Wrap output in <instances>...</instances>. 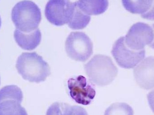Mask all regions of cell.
Listing matches in <instances>:
<instances>
[{
    "mask_svg": "<svg viewBox=\"0 0 154 115\" xmlns=\"http://www.w3.org/2000/svg\"><path fill=\"white\" fill-rule=\"evenodd\" d=\"M16 68L23 79L38 83L50 75V67L41 56L36 52H23L16 61Z\"/></svg>",
    "mask_w": 154,
    "mask_h": 115,
    "instance_id": "6da1fadb",
    "label": "cell"
},
{
    "mask_svg": "<svg viewBox=\"0 0 154 115\" xmlns=\"http://www.w3.org/2000/svg\"><path fill=\"white\" fill-rule=\"evenodd\" d=\"M86 75L93 84L100 86L107 85L117 76V68L108 56H94L84 66Z\"/></svg>",
    "mask_w": 154,
    "mask_h": 115,
    "instance_id": "7a4b0ae2",
    "label": "cell"
},
{
    "mask_svg": "<svg viewBox=\"0 0 154 115\" xmlns=\"http://www.w3.org/2000/svg\"><path fill=\"white\" fill-rule=\"evenodd\" d=\"M11 18L17 30L23 33H30L38 29L42 20L41 12L35 3L24 0L13 7Z\"/></svg>",
    "mask_w": 154,
    "mask_h": 115,
    "instance_id": "3957f363",
    "label": "cell"
},
{
    "mask_svg": "<svg viewBox=\"0 0 154 115\" xmlns=\"http://www.w3.org/2000/svg\"><path fill=\"white\" fill-rule=\"evenodd\" d=\"M66 52L69 58L84 62L93 53V44L89 37L83 32H72L65 43Z\"/></svg>",
    "mask_w": 154,
    "mask_h": 115,
    "instance_id": "277c9868",
    "label": "cell"
},
{
    "mask_svg": "<svg viewBox=\"0 0 154 115\" xmlns=\"http://www.w3.org/2000/svg\"><path fill=\"white\" fill-rule=\"evenodd\" d=\"M76 2L70 0H49L45 7V16L49 22L56 26H63L71 20Z\"/></svg>",
    "mask_w": 154,
    "mask_h": 115,
    "instance_id": "5b68a950",
    "label": "cell"
},
{
    "mask_svg": "<svg viewBox=\"0 0 154 115\" xmlns=\"http://www.w3.org/2000/svg\"><path fill=\"white\" fill-rule=\"evenodd\" d=\"M111 53L119 66L125 69L136 67L144 59L145 50L135 51L128 48L125 43V37L119 38L113 45Z\"/></svg>",
    "mask_w": 154,
    "mask_h": 115,
    "instance_id": "8992f818",
    "label": "cell"
},
{
    "mask_svg": "<svg viewBox=\"0 0 154 115\" xmlns=\"http://www.w3.org/2000/svg\"><path fill=\"white\" fill-rule=\"evenodd\" d=\"M154 33L152 28L147 23L137 22L132 25L125 37L126 45L131 49H144L146 45L152 42Z\"/></svg>",
    "mask_w": 154,
    "mask_h": 115,
    "instance_id": "52a82bcc",
    "label": "cell"
},
{
    "mask_svg": "<svg viewBox=\"0 0 154 115\" xmlns=\"http://www.w3.org/2000/svg\"><path fill=\"white\" fill-rule=\"evenodd\" d=\"M93 84L82 76L69 79L68 81V86L71 98L80 104H90L96 95V90Z\"/></svg>",
    "mask_w": 154,
    "mask_h": 115,
    "instance_id": "ba28073f",
    "label": "cell"
},
{
    "mask_svg": "<svg viewBox=\"0 0 154 115\" xmlns=\"http://www.w3.org/2000/svg\"><path fill=\"white\" fill-rule=\"evenodd\" d=\"M136 82L140 88L149 90L154 88V57L143 60L134 71Z\"/></svg>",
    "mask_w": 154,
    "mask_h": 115,
    "instance_id": "9c48e42d",
    "label": "cell"
},
{
    "mask_svg": "<svg viewBox=\"0 0 154 115\" xmlns=\"http://www.w3.org/2000/svg\"><path fill=\"white\" fill-rule=\"evenodd\" d=\"M14 38L18 45L22 48L31 51L36 48L41 41L42 34L39 29L30 33H23L15 30Z\"/></svg>",
    "mask_w": 154,
    "mask_h": 115,
    "instance_id": "30bf717a",
    "label": "cell"
},
{
    "mask_svg": "<svg viewBox=\"0 0 154 115\" xmlns=\"http://www.w3.org/2000/svg\"><path fill=\"white\" fill-rule=\"evenodd\" d=\"M77 2L79 8L89 15L102 14L109 6L108 0H79Z\"/></svg>",
    "mask_w": 154,
    "mask_h": 115,
    "instance_id": "8fae6325",
    "label": "cell"
},
{
    "mask_svg": "<svg viewBox=\"0 0 154 115\" xmlns=\"http://www.w3.org/2000/svg\"><path fill=\"white\" fill-rule=\"evenodd\" d=\"M21 102L15 99H5L0 101V115H28Z\"/></svg>",
    "mask_w": 154,
    "mask_h": 115,
    "instance_id": "7c38bea8",
    "label": "cell"
},
{
    "mask_svg": "<svg viewBox=\"0 0 154 115\" xmlns=\"http://www.w3.org/2000/svg\"><path fill=\"white\" fill-rule=\"evenodd\" d=\"M153 0H122L123 6L127 11L134 14H144L152 6Z\"/></svg>",
    "mask_w": 154,
    "mask_h": 115,
    "instance_id": "4fadbf2b",
    "label": "cell"
},
{
    "mask_svg": "<svg viewBox=\"0 0 154 115\" xmlns=\"http://www.w3.org/2000/svg\"><path fill=\"white\" fill-rule=\"evenodd\" d=\"M90 20V16L83 12L79 8L77 2H76L75 7L73 16L68 25L72 30H82L87 27Z\"/></svg>",
    "mask_w": 154,
    "mask_h": 115,
    "instance_id": "5bb4252c",
    "label": "cell"
},
{
    "mask_svg": "<svg viewBox=\"0 0 154 115\" xmlns=\"http://www.w3.org/2000/svg\"><path fill=\"white\" fill-rule=\"evenodd\" d=\"M5 99H15L22 102L23 95L20 88L14 85L6 86L0 89V101Z\"/></svg>",
    "mask_w": 154,
    "mask_h": 115,
    "instance_id": "9a60e30c",
    "label": "cell"
},
{
    "mask_svg": "<svg viewBox=\"0 0 154 115\" xmlns=\"http://www.w3.org/2000/svg\"><path fill=\"white\" fill-rule=\"evenodd\" d=\"M133 108L125 103L112 104L106 110L104 115H134Z\"/></svg>",
    "mask_w": 154,
    "mask_h": 115,
    "instance_id": "2e32d148",
    "label": "cell"
},
{
    "mask_svg": "<svg viewBox=\"0 0 154 115\" xmlns=\"http://www.w3.org/2000/svg\"><path fill=\"white\" fill-rule=\"evenodd\" d=\"M60 115H88L83 107L78 106H71L64 103Z\"/></svg>",
    "mask_w": 154,
    "mask_h": 115,
    "instance_id": "e0dca14e",
    "label": "cell"
},
{
    "mask_svg": "<svg viewBox=\"0 0 154 115\" xmlns=\"http://www.w3.org/2000/svg\"><path fill=\"white\" fill-rule=\"evenodd\" d=\"M63 104V103L59 102L52 104L48 109L46 115H60Z\"/></svg>",
    "mask_w": 154,
    "mask_h": 115,
    "instance_id": "ac0fdd59",
    "label": "cell"
},
{
    "mask_svg": "<svg viewBox=\"0 0 154 115\" xmlns=\"http://www.w3.org/2000/svg\"><path fill=\"white\" fill-rule=\"evenodd\" d=\"M143 19L150 20H154V0L150 10L144 14L141 15Z\"/></svg>",
    "mask_w": 154,
    "mask_h": 115,
    "instance_id": "d6986e66",
    "label": "cell"
},
{
    "mask_svg": "<svg viewBox=\"0 0 154 115\" xmlns=\"http://www.w3.org/2000/svg\"><path fill=\"white\" fill-rule=\"evenodd\" d=\"M147 97L150 108L154 113V89L148 93Z\"/></svg>",
    "mask_w": 154,
    "mask_h": 115,
    "instance_id": "ffe728a7",
    "label": "cell"
},
{
    "mask_svg": "<svg viewBox=\"0 0 154 115\" xmlns=\"http://www.w3.org/2000/svg\"><path fill=\"white\" fill-rule=\"evenodd\" d=\"M152 27L154 33V24H153ZM149 46H150V48H153V49H154V39L153 41L152 42V43H151V44H150V45H149Z\"/></svg>",
    "mask_w": 154,
    "mask_h": 115,
    "instance_id": "44dd1931",
    "label": "cell"
},
{
    "mask_svg": "<svg viewBox=\"0 0 154 115\" xmlns=\"http://www.w3.org/2000/svg\"><path fill=\"white\" fill-rule=\"evenodd\" d=\"M1 24H2V21H1V17H0V28H1Z\"/></svg>",
    "mask_w": 154,
    "mask_h": 115,
    "instance_id": "7402d4cb",
    "label": "cell"
},
{
    "mask_svg": "<svg viewBox=\"0 0 154 115\" xmlns=\"http://www.w3.org/2000/svg\"><path fill=\"white\" fill-rule=\"evenodd\" d=\"M0 84H1V78H0Z\"/></svg>",
    "mask_w": 154,
    "mask_h": 115,
    "instance_id": "603a6c76",
    "label": "cell"
}]
</instances>
